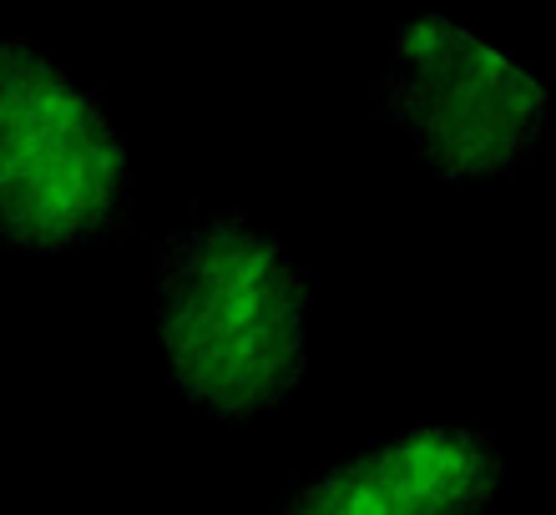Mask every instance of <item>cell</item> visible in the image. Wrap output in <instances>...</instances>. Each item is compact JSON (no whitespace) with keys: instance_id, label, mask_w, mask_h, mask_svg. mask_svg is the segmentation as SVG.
<instances>
[{"instance_id":"3957f363","label":"cell","mask_w":556,"mask_h":515,"mask_svg":"<svg viewBox=\"0 0 556 515\" xmlns=\"http://www.w3.org/2000/svg\"><path fill=\"white\" fill-rule=\"evenodd\" d=\"M375 106L445 182H485L531 167L552 121V91L527 61L455 15H415L390 30Z\"/></svg>"},{"instance_id":"6da1fadb","label":"cell","mask_w":556,"mask_h":515,"mask_svg":"<svg viewBox=\"0 0 556 515\" xmlns=\"http://www.w3.org/2000/svg\"><path fill=\"white\" fill-rule=\"evenodd\" d=\"M157 339L192 410L249 425L308 379L314 288L289 243L243 207H207L157 248Z\"/></svg>"},{"instance_id":"277c9868","label":"cell","mask_w":556,"mask_h":515,"mask_svg":"<svg viewBox=\"0 0 556 515\" xmlns=\"http://www.w3.org/2000/svg\"><path fill=\"white\" fill-rule=\"evenodd\" d=\"M501 475L491 429L405 425L299 475L268 515H496Z\"/></svg>"},{"instance_id":"7a4b0ae2","label":"cell","mask_w":556,"mask_h":515,"mask_svg":"<svg viewBox=\"0 0 556 515\" xmlns=\"http://www.w3.org/2000/svg\"><path fill=\"white\" fill-rule=\"evenodd\" d=\"M132 228V147L112 106L30 36H0V248L72 253Z\"/></svg>"}]
</instances>
